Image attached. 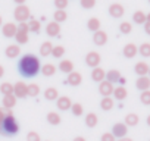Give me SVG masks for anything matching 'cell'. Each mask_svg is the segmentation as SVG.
<instances>
[{
	"mask_svg": "<svg viewBox=\"0 0 150 141\" xmlns=\"http://www.w3.org/2000/svg\"><path fill=\"white\" fill-rule=\"evenodd\" d=\"M122 53H124V56H125V57L132 59L134 56H137V53H138V47H137L134 43H128V44H125V46H124Z\"/></svg>",
	"mask_w": 150,
	"mask_h": 141,
	"instance_id": "8fae6325",
	"label": "cell"
},
{
	"mask_svg": "<svg viewBox=\"0 0 150 141\" xmlns=\"http://www.w3.org/2000/svg\"><path fill=\"white\" fill-rule=\"evenodd\" d=\"M149 75H150V68H149Z\"/></svg>",
	"mask_w": 150,
	"mask_h": 141,
	"instance_id": "6f0895ef",
	"label": "cell"
},
{
	"mask_svg": "<svg viewBox=\"0 0 150 141\" xmlns=\"http://www.w3.org/2000/svg\"><path fill=\"white\" fill-rule=\"evenodd\" d=\"M44 97H46V100H50V102H53V100H57V97H59V93H57V90H56V88L50 87V88H47V90L44 91Z\"/></svg>",
	"mask_w": 150,
	"mask_h": 141,
	"instance_id": "f546056e",
	"label": "cell"
},
{
	"mask_svg": "<svg viewBox=\"0 0 150 141\" xmlns=\"http://www.w3.org/2000/svg\"><path fill=\"white\" fill-rule=\"evenodd\" d=\"M146 21H150V12H149V13L146 15Z\"/></svg>",
	"mask_w": 150,
	"mask_h": 141,
	"instance_id": "db71d44e",
	"label": "cell"
},
{
	"mask_svg": "<svg viewBox=\"0 0 150 141\" xmlns=\"http://www.w3.org/2000/svg\"><path fill=\"white\" fill-rule=\"evenodd\" d=\"M132 21H134L135 24H138V25L144 24V22H146V13H144L143 11L134 12V13H132Z\"/></svg>",
	"mask_w": 150,
	"mask_h": 141,
	"instance_id": "4dcf8cb0",
	"label": "cell"
},
{
	"mask_svg": "<svg viewBox=\"0 0 150 141\" xmlns=\"http://www.w3.org/2000/svg\"><path fill=\"white\" fill-rule=\"evenodd\" d=\"M102 141H116V140H115V137H113L112 132H105L102 135Z\"/></svg>",
	"mask_w": 150,
	"mask_h": 141,
	"instance_id": "f6af8a7d",
	"label": "cell"
},
{
	"mask_svg": "<svg viewBox=\"0 0 150 141\" xmlns=\"http://www.w3.org/2000/svg\"><path fill=\"white\" fill-rule=\"evenodd\" d=\"M113 84L112 82H109V81H106V80H103L102 82H99V93L103 96V97H110V94L113 93Z\"/></svg>",
	"mask_w": 150,
	"mask_h": 141,
	"instance_id": "52a82bcc",
	"label": "cell"
},
{
	"mask_svg": "<svg viewBox=\"0 0 150 141\" xmlns=\"http://www.w3.org/2000/svg\"><path fill=\"white\" fill-rule=\"evenodd\" d=\"M5 54H6L9 59L18 57V56L21 54V47H19V44H11V46H8L6 50H5Z\"/></svg>",
	"mask_w": 150,
	"mask_h": 141,
	"instance_id": "e0dca14e",
	"label": "cell"
},
{
	"mask_svg": "<svg viewBox=\"0 0 150 141\" xmlns=\"http://www.w3.org/2000/svg\"><path fill=\"white\" fill-rule=\"evenodd\" d=\"M138 53H140L143 57H150V43H143V44L138 47Z\"/></svg>",
	"mask_w": 150,
	"mask_h": 141,
	"instance_id": "8d00e7d4",
	"label": "cell"
},
{
	"mask_svg": "<svg viewBox=\"0 0 150 141\" xmlns=\"http://www.w3.org/2000/svg\"><path fill=\"white\" fill-rule=\"evenodd\" d=\"M119 31H121L122 34H129V32L132 31V25H131L129 22H121Z\"/></svg>",
	"mask_w": 150,
	"mask_h": 141,
	"instance_id": "60d3db41",
	"label": "cell"
},
{
	"mask_svg": "<svg viewBox=\"0 0 150 141\" xmlns=\"http://www.w3.org/2000/svg\"><path fill=\"white\" fill-rule=\"evenodd\" d=\"M97 122H99V118H97V115L96 113H87V116H86V125L88 126V128H94L96 125H97Z\"/></svg>",
	"mask_w": 150,
	"mask_h": 141,
	"instance_id": "484cf974",
	"label": "cell"
},
{
	"mask_svg": "<svg viewBox=\"0 0 150 141\" xmlns=\"http://www.w3.org/2000/svg\"><path fill=\"white\" fill-rule=\"evenodd\" d=\"M116 141H132L131 138H128V137H122V138H118Z\"/></svg>",
	"mask_w": 150,
	"mask_h": 141,
	"instance_id": "f907efd6",
	"label": "cell"
},
{
	"mask_svg": "<svg viewBox=\"0 0 150 141\" xmlns=\"http://www.w3.org/2000/svg\"><path fill=\"white\" fill-rule=\"evenodd\" d=\"M53 19H54V22H57V24L66 21V19H68V13H66V11L56 9V12H54V15H53Z\"/></svg>",
	"mask_w": 150,
	"mask_h": 141,
	"instance_id": "4316f807",
	"label": "cell"
},
{
	"mask_svg": "<svg viewBox=\"0 0 150 141\" xmlns=\"http://www.w3.org/2000/svg\"><path fill=\"white\" fill-rule=\"evenodd\" d=\"M74 141H86V138H84V137H75Z\"/></svg>",
	"mask_w": 150,
	"mask_h": 141,
	"instance_id": "816d5d0a",
	"label": "cell"
},
{
	"mask_svg": "<svg viewBox=\"0 0 150 141\" xmlns=\"http://www.w3.org/2000/svg\"><path fill=\"white\" fill-rule=\"evenodd\" d=\"M140 100H141V103H143V104L150 106V90L141 91V94H140Z\"/></svg>",
	"mask_w": 150,
	"mask_h": 141,
	"instance_id": "ab89813d",
	"label": "cell"
},
{
	"mask_svg": "<svg viewBox=\"0 0 150 141\" xmlns=\"http://www.w3.org/2000/svg\"><path fill=\"white\" fill-rule=\"evenodd\" d=\"M113 99H110V97H103L102 99V102H100V107L103 109V110H110V109H113Z\"/></svg>",
	"mask_w": 150,
	"mask_h": 141,
	"instance_id": "d6a6232c",
	"label": "cell"
},
{
	"mask_svg": "<svg viewBox=\"0 0 150 141\" xmlns=\"http://www.w3.org/2000/svg\"><path fill=\"white\" fill-rule=\"evenodd\" d=\"M149 68H150V66H149L146 62H137L135 66H134V72H135L138 77H144V75L149 74Z\"/></svg>",
	"mask_w": 150,
	"mask_h": 141,
	"instance_id": "2e32d148",
	"label": "cell"
},
{
	"mask_svg": "<svg viewBox=\"0 0 150 141\" xmlns=\"http://www.w3.org/2000/svg\"><path fill=\"white\" fill-rule=\"evenodd\" d=\"M13 38L16 40L18 44H27V43H28V32H25V31H19V30H18Z\"/></svg>",
	"mask_w": 150,
	"mask_h": 141,
	"instance_id": "f1b7e54d",
	"label": "cell"
},
{
	"mask_svg": "<svg viewBox=\"0 0 150 141\" xmlns=\"http://www.w3.org/2000/svg\"><path fill=\"white\" fill-rule=\"evenodd\" d=\"M71 112H72L74 116H81L83 112H84L83 104H81V103H72V106H71Z\"/></svg>",
	"mask_w": 150,
	"mask_h": 141,
	"instance_id": "74e56055",
	"label": "cell"
},
{
	"mask_svg": "<svg viewBox=\"0 0 150 141\" xmlns=\"http://www.w3.org/2000/svg\"><path fill=\"white\" fill-rule=\"evenodd\" d=\"M18 131H19V125H18L15 116L12 115L11 109H8L5 119L2 121V123H0V132H2L3 135L12 137V135H16Z\"/></svg>",
	"mask_w": 150,
	"mask_h": 141,
	"instance_id": "7a4b0ae2",
	"label": "cell"
},
{
	"mask_svg": "<svg viewBox=\"0 0 150 141\" xmlns=\"http://www.w3.org/2000/svg\"><path fill=\"white\" fill-rule=\"evenodd\" d=\"M113 97L116 99V100H125L127 99V96H128V91H127V88L125 87H116V88H113Z\"/></svg>",
	"mask_w": 150,
	"mask_h": 141,
	"instance_id": "44dd1931",
	"label": "cell"
},
{
	"mask_svg": "<svg viewBox=\"0 0 150 141\" xmlns=\"http://www.w3.org/2000/svg\"><path fill=\"white\" fill-rule=\"evenodd\" d=\"M59 32H60V25L57 22L53 21V22H49L46 25V34L49 37H56V35H59Z\"/></svg>",
	"mask_w": 150,
	"mask_h": 141,
	"instance_id": "5bb4252c",
	"label": "cell"
},
{
	"mask_svg": "<svg viewBox=\"0 0 150 141\" xmlns=\"http://www.w3.org/2000/svg\"><path fill=\"white\" fill-rule=\"evenodd\" d=\"M18 30H19V31L30 32V31H28V22H19V25H18Z\"/></svg>",
	"mask_w": 150,
	"mask_h": 141,
	"instance_id": "bcb514c9",
	"label": "cell"
},
{
	"mask_svg": "<svg viewBox=\"0 0 150 141\" xmlns=\"http://www.w3.org/2000/svg\"><path fill=\"white\" fill-rule=\"evenodd\" d=\"M149 3H150V0H149Z\"/></svg>",
	"mask_w": 150,
	"mask_h": 141,
	"instance_id": "680465c9",
	"label": "cell"
},
{
	"mask_svg": "<svg viewBox=\"0 0 150 141\" xmlns=\"http://www.w3.org/2000/svg\"><path fill=\"white\" fill-rule=\"evenodd\" d=\"M119 78H121V72H119V70L110 69V70H108V72H106V78H105V80L113 84V82H118Z\"/></svg>",
	"mask_w": 150,
	"mask_h": 141,
	"instance_id": "ffe728a7",
	"label": "cell"
},
{
	"mask_svg": "<svg viewBox=\"0 0 150 141\" xmlns=\"http://www.w3.org/2000/svg\"><path fill=\"white\" fill-rule=\"evenodd\" d=\"M87 28H88V31H99L100 30V21L97 19V18H90L88 19V22H87Z\"/></svg>",
	"mask_w": 150,
	"mask_h": 141,
	"instance_id": "1f68e13d",
	"label": "cell"
},
{
	"mask_svg": "<svg viewBox=\"0 0 150 141\" xmlns=\"http://www.w3.org/2000/svg\"><path fill=\"white\" fill-rule=\"evenodd\" d=\"M15 104H16V97L13 96V93L3 96V107L5 109H12Z\"/></svg>",
	"mask_w": 150,
	"mask_h": 141,
	"instance_id": "7402d4cb",
	"label": "cell"
},
{
	"mask_svg": "<svg viewBox=\"0 0 150 141\" xmlns=\"http://www.w3.org/2000/svg\"><path fill=\"white\" fill-rule=\"evenodd\" d=\"M83 82V75L80 72H75V70H72L71 74H68V84L72 85V87H77Z\"/></svg>",
	"mask_w": 150,
	"mask_h": 141,
	"instance_id": "7c38bea8",
	"label": "cell"
},
{
	"mask_svg": "<svg viewBox=\"0 0 150 141\" xmlns=\"http://www.w3.org/2000/svg\"><path fill=\"white\" fill-rule=\"evenodd\" d=\"M0 93H2L3 96L12 94V93H13V85H12L11 82H3L2 85H0Z\"/></svg>",
	"mask_w": 150,
	"mask_h": 141,
	"instance_id": "f35d334b",
	"label": "cell"
},
{
	"mask_svg": "<svg viewBox=\"0 0 150 141\" xmlns=\"http://www.w3.org/2000/svg\"><path fill=\"white\" fill-rule=\"evenodd\" d=\"M5 116H6V110L3 107H0V123H2V121L5 119Z\"/></svg>",
	"mask_w": 150,
	"mask_h": 141,
	"instance_id": "c3c4849f",
	"label": "cell"
},
{
	"mask_svg": "<svg viewBox=\"0 0 150 141\" xmlns=\"http://www.w3.org/2000/svg\"><path fill=\"white\" fill-rule=\"evenodd\" d=\"M54 6H56L57 9L65 11V9L68 8V0H54Z\"/></svg>",
	"mask_w": 150,
	"mask_h": 141,
	"instance_id": "7bdbcfd3",
	"label": "cell"
},
{
	"mask_svg": "<svg viewBox=\"0 0 150 141\" xmlns=\"http://www.w3.org/2000/svg\"><path fill=\"white\" fill-rule=\"evenodd\" d=\"M127 132H128V126L125 123H115L113 128H112V134H113L115 138L127 137Z\"/></svg>",
	"mask_w": 150,
	"mask_h": 141,
	"instance_id": "9c48e42d",
	"label": "cell"
},
{
	"mask_svg": "<svg viewBox=\"0 0 150 141\" xmlns=\"http://www.w3.org/2000/svg\"><path fill=\"white\" fill-rule=\"evenodd\" d=\"M41 30V24L38 19H34V18H30V22H28V31L31 32H40Z\"/></svg>",
	"mask_w": 150,
	"mask_h": 141,
	"instance_id": "83f0119b",
	"label": "cell"
},
{
	"mask_svg": "<svg viewBox=\"0 0 150 141\" xmlns=\"http://www.w3.org/2000/svg\"><path fill=\"white\" fill-rule=\"evenodd\" d=\"M27 84L25 82H22V81H18L15 85H13V96L16 97V99H24V97H27L28 94H27Z\"/></svg>",
	"mask_w": 150,
	"mask_h": 141,
	"instance_id": "ba28073f",
	"label": "cell"
},
{
	"mask_svg": "<svg viewBox=\"0 0 150 141\" xmlns=\"http://www.w3.org/2000/svg\"><path fill=\"white\" fill-rule=\"evenodd\" d=\"M27 94H28L30 97H37V96L40 94V87H38L37 84H30V85L27 87Z\"/></svg>",
	"mask_w": 150,
	"mask_h": 141,
	"instance_id": "e575fe53",
	"label": "cell"
},
{
	"mask_svg": "<svg viewBox=\"0 0 150 141\" xmlns=\"http://www.w3.org/2000/svg\"><path fill=\"white\" fill-rule=\"evenodd\" d=\"M3 75H5V68L0 65V78H3Z\"/></svg>",
	"mask_w": 150,
	"mask_h": 141,
	"instance_id": "681fc988",
	"label": "cell"
},
{
	"mask_svg": "<svg viewBox=\"0 0 150 141\" xmlns=\"http://www.w3.org/2000/svg\"><path fill=\"white\" fill-rule=\"evenodd\" d=\"M41 69L40 59L31 53L24 54L18 62V70L24 78H34Z\"/></svg>",
	"mask_w": 150,
	"mask_h": 141,
	"instance_id": "6da1fadb",
	"label": "cell"
},
{
	"mask_svg": "<svg viewBox=\"0 0 150 141\" xmlns=\"http://www.w3.org/2000/svg\"><path fill=\"white\" fill-rule=\"evenodd\" d=\"M135 87H137V90H140V91H146V90H149V88H150V78H149L147 75H144V77H138L137 81H135Z\"/></svg>",
	"mask_w": 150,
	"mask_h": 141,
	"instance_id": "4fadbf2b",
	"label": "cell"
},
{
	"mask_svg": "<svg viewBox=\"0 0 150 141\" xmlns=\"http://www.w3.org/2000/svg\"><path fill=\"white\" fill-rule=\"evenodd\" d=\"M3 25V19H2V16H0V27Z\"/></svg>",
	"mask_w": 150,
	"mask_h": 141,
	"instance_id": "9f6ffc18",
	"label": "cell"
},
{
	"mask_svg": "<svg viewBox=\"0 0 150 141\" xmlns=\"http://www.w3.org/2000/svg\"><path fill=\"white\" fill-rule=\"evenodd\" d=\"M105 78H106L105 69H102L100 66L93 68V70H91V80H93V81H96V82H102Z\"/></svg>",
	"mask_w": 150,
	"mask_h": 141,
	"instance_id": "9a60e30c",
	"label": "cell"
},
{
	"mask_svg": "<svg viewBox=\"0 0 150 141\" xmlns=\"http://www.w3.org/2000/svg\"><path fill=\"white\" fill-rule=\"evenodd\" d=\"M16 31H18V25L13 24V22H6V24L2 25V34L6 38H13Z\"/></svg>",
	"mask_w": 150,
	"mask_h": 141,
	"instance_id": "5b68a950",
	"label": "cell"
},
{
	"mask_svg": "<svg viewBox=\"0 0 150 141\" xmlns=\"http://www.w3.org/2000/svg\"><path fill=\"white\" fill-rule=\"evenodd\" d=\"M59 69H60V72H63V74H71L74 70V63L69 59H63L59 63Z\"/></svg>",
	"mask_w": 150,
	"mask_h": 141,
	"instance_id": "d6986e66",
	"label": "cell"
},
{
	"mask_svg": "<svg viewBox=\"0 0 150 141\" xmlns=\"http://www.w3.org/2000/svg\"><path fill=\"white\" fill-rule=\"evenodd\" d=\"M147 125H149V126H150V115H149V116H147Z\"/></svg>",
	"mask_w": 150,
	"mask_h": 141,
	"instance_id": "11a10c76",
	"label": "cell"
},
{
	"mask_svg": "<svg viewBox=\"0 0 150 141\" xmlns=\"http://www.w3.org/2000/svg\"><path fill=\"white\" fill-rule=\"evenodd\" d=\"M138 121H140V118H138L137 113H128L125 116V125L127 126H135L138 123Z\"/></svg>",
	"mask_w": 150,
	"mask_h": 141,
	"instance_id": "d4e9b609",
	"label": "cell"
},
{
	"mask_svg": "<svg viewBox=\"0 0 150 141\" xmlns=\"http://www.w3.org/2000/svg\"><path fill=\"white\" fill-rule=\"evenodd\" d=\"M96 6V0H81V8L84 9H91Z\"/></svg>",
	"mask_w": 150,
	"mask_h": 141,
	"instance_id": "b9f144b4",
	"label": "cell"
},
{
	"mask_svg": "<svg viewBox=\"0 0 150 141\" xmlns=\"http://www.w3.org/2000/svg\"><path fill=\"white\" fill-rule=\"evenodd\" d=\"M27 141H41V140H40V135H38L37 132L31 131V132H28V135H27Z\"/></svg>",
	"mask_w": 150,
	"mask_h": 141,
	"instance_id": "ee69618b",
	"label": "cell"
},
{
	"mask_svg": "<svg viewBox=\"0 0 150 141\" xmlns=\"http://www.w3.org/2000/svg\"><path fill=\"white\" fill-rule=\"evenodd\" d=\"M41 72L44 77H53L56 74V66L52 63H46L44 66H41Z\"/></svg>",
	"mask_w": 150,
	"mask_h": 141,
	"instance_id": "603a6c76",
	"label": "cell"
},
{
	"mask_svg": "<svg viewBox=\"0 0 150 141\" xmlns=\"http://www.w3.org/2000/svg\"><path fill=\"white\" fill-rule=\"evenodd\" d=\"M56 104H57V109H59V110H69L71 106H72V102H71L69 97L62 96V97H57Z\"/></svg>",
	"mask_w": 150,
	"mask_h": 141,
	"instance_id": "ac0fdd59",
	"label": "cell"
},
{
	"mask_svg": "<svg viewBox=\"0 0 150 141\" xmlns=\"http://www.w3.org/2000/svg\"><path fill=\"white\" fill-rule=\"evenodd\" d=\"M13 18H15L18 22H27V21L31 18L30 8H28V6H25V5H18V6L15 8Z\"/></svg>",
	"mask_w": 150,
	"mask_h": 141,
	"instance_id": "3957f363",
	"label": "cell"
},
{
	"mask_svg": "<svg viewBox=\"0 0 150 141\" xmlns=\"http://www.w3.org/2000/svg\"><path fill=\"white\" fill-rule=\"evenodd\" d=\"M47 122L50 125H59L60 123V116L56 112H49L47 113Z\"/></svg>",
	"mask_w": 150,
	"mask_h": 141,
	"instance_id": "836d02e7",
	"label": "cell"
},
{
	"mask_svg": "<svg viewBox=\"0 0 150 141\" xmlns=\"http://www.w3.org/2000/svg\"><path fill=\"white\" fill-rule=\"evenodd\" d=\"M143 25H144V32H146L147 35H150V21H146Z\"/></svg>",
	"mask_w": 150,
	"mask_h": 141,
	"instance_id": "7dc6e473",
	"label": "cell"
},
{
	"mask_svg": "<svg viewBox=\"0 0 150 141\" xmlns=\"http://www.w3.org/2000/svg\"><path fill=\"white\" fill-rule=\"evenodd\" d=\"M16 5H25V0H13Z\"/></svg>",
	"mask_w": 150,
	"mask_h": 141,
	"instance_id": "f5cc1de1",
	"label": "cell"
},
{
	"mask_svg": "<svg viewBox=\"0 0 150 141\" xmlns=\"http://www.w3.org/2000/svg\"><path fill=\"white\" fill-rule=\"evenodd\" d=\"M63 54H65V47H63V46H53V49H52V54H50V56L59 59V57H62Z\"/></svg>",
	"mask_w": 150,
	"mask_h": 141,
	"instance_id": "d590c367",
	"label": "cell"
},
{
	"mask_svg": "<svg viewBox=\"0 0 150 141\" xmlns=\"http://www.w3.org/2000/svg\"><path fill=\"white\" fill-rule=\"evenodd\" d=\"M124 13H125V9H124V6H122L121 3H112V5L109 6V15H110L112 18L119 19V18L124 16Z\"/></svg>",
	"mask_w": 150,
	"mask_h": 141,
	"instance_id": "8992f818",
	"label": "cell"
},
{
	"mask_svg": "<svg viewBox=\"0 0 150 141\" xmlns=\"http://www.w3.org/2000/svg\"><path fill=\"white\" fill-rule=\"evenodd\" d=\"M93 41H94L96 46H105L108 43V34L105 31L99 30V31H96L93 34Z\"/></svg>",
	"mask_w": 150,
	"mask_h": 141,
	"instance_id": "30bf717a",
	"label": "cell"
},
{
	"mask_svg": "<svg viewBox=\"0 0 150 141\" xmlns=\"http://www.w3.org/2000/svg\"><path fill=\"white\" fill-rule=\"evenodd\" d=\"M52 49H53V44L50 41H44L41 46H40V54L41 56H50L52 54Z\"/></svg>",
	"mask_w": 150,
	"mask_h": 141,
	"instance_id": "cb8c5ba5",
	"label": "cell"
},
{
	"mask_svg": "<svg viewBox=\"0 0 150 141\" xmlns=\"http://www.w3.org/2000/svg\"><path fill=\"white\" fill-rule=\"evenodd\" d=\"M100 60H102V57L97 51H88L86 54V65L90 68H97L100 65Z\"/></svg>",
	"mask_w": 150,
	"mask_h": 141,
	"instance_id": "277c9868",
	"label": "cell"
}]
</instances>
